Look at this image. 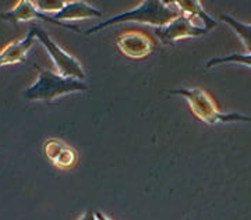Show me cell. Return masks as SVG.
<instances>
[{"mask_svg": "<svg viewBox=\"0 0 251 220\" xmlns=\"http://www.w3.org/2000/svg\"><path fill=\"white\" fill-rule=\"evenodd\" d=\"M221 21H224L225 24H227L233 29L234 34L240 38L244 49L247 50V53H251V24L242 23L229 14H221Z\"/></svg>", "mask_w": 251, "mask_h": 220, "instance_id": "obj_12", "label": "cell"}, {"mask_svg": "<svg viewBox=\"0 0 251 220\" xmlns=\"http://www.w3.org/2000/svg\"><path fill=\"white\" fill-rule=\"evenodd\" d=\"M95 215H97V219L98 220H112L110 218H108L105 213H102V212L99 211H95Z\"/></svg>", "mask_w": 251, "mask_h": 220, "instance_id": "obj_16", "label": "cell"}, {"mask_svg": "<svg viewBox=\"0 0 251 220\" xmlns=\"http://www.w3.org/2000/svg\"><path fill=\"white\" fill-rule=\"evenodd\" d=\"M116 46L123 56L131 59H143L155 50L152 39L140 31L122 32L116 38Z\"/></svg>", "mask_w": 251, "mask_h": 220, "instance_id": "obj_7", "label": "cell"}, {"mask_svg": "<svg viewBox=\"0 0 251 220\" xmlns=\"http://www.w3.org/2000/svg\"><path fill=\"white\" fill-rule=\"evenodd\" d=\"M34 4L41 13L48 14V16L49 14L54 16L56 13H59L64 7L66 1L64 0H36L34 1Z\"/></svg>", "mask_w": 251, "mask_h": 220, "instance_id": "obj_14", "label": "cell"}, {"mask_svg": "<svg viewBox=\"0 0 251 220\" xmlns=\"http://www.w3.org/2000/svg\"><path fill=\"white\" fill-rule=\"evenodd\" d=\"M80 220H98L97 219V215L94 211H87L82 213V216L80 218Z\"/></svg>", "mask_w": 251, "mask_h": 220, "instance_id": "obj_15", "label": "cell"}, {"mask_svg": "<svg viewBox=\"0 0 251 220\" xmlns=\"http://www.w3.org/2000/svg\"><path fill=\"white\" fill-rule=\"evenodd\" d=\"M209 31L205 26L197 25L194 21H191L186 16H181L175 18L171 21L168 25L156 28L155 29V35L158 36V39L163 45L175 44L176 41L180 39H186V38H197L208 34Z\"/></svg>", "mask_w": 251, "mask_h": 220, "instance_id": "obj_5", "label": "cell"}, {"mask_svg": "<svg viewBox=\"0 0 251 220\" xmlns=\"http://www.w3.org/2000/svg\"><path fill=\"white\" fill-rule=\"evenodd\" d=\"M31 29L35 34L36 41L45 48L46 53L50 56V59H52V62H53L59 75L66 77V78H74L84 81L85 71L82 69L78 59H75L73 54L67 53L62 46H59V45L56 44L53 39L48 35V32H45L39 25H32Z\"/></svg>", "mask_w": 251, "mask_h": 220, "instance_id": "obj_4", "label": "cell"}, {"mask_svg": "<svg viewBox=\"0 0 251 220\" xmlns=\"http://www.w3.org/2000/svg\"><path fill=\"white\" fill-rule=\"evenodd\" d=\"M36 38L32 29L28 31V34L23 39L11 41L1 50H0V67L13 66L18 63H24L27 60V54L32 45L35 44Z\"/></svg>", "mask_w": 251, "mask_h": 220, "instance_id": "obj_9", "label": "cell"}, {"mask_svg": "<svg viewBox=\"0 0 251 220\" xmlns=\"http://www.w3.org/2000/svg\"><path fill=\"white\" fill-rule=\"evenodd\" d=\"M173 4L176 6V9L179 10L181 16H186L191 21L201 20L202 26H205L208 31L215 28L216 24H218L215 20L204 10L201 1H198V0H176V1H173Z\"/></svg>", "mask_w": 251, "mask_h": 220, "instance_id": "obj_11", "label": "cell"}, {"mask_svg": "<svg viewBox=\"0 0 251 220\" xmlns=\"http://www.w3.org/2000/svg\"><path fill=\"white\" fill-rule=\"evenodd\" d=\"M0 18L3 21H9V23H14V24H18V23H28V21H44V23H50V24H54V25L62 26L64 29H70V31H74V32H80V29L75 25L56 21L52 16H48V14L41 13L35 7V4H34L32 0H20L13 9L6 11V13H1Z\"/></svg>", "mask_w": 251, "mask_h": 220, "instance_id": "obj_6", "label": "cell"}, {"mask_svg": "<svg viewBox=\"0 0 251 220\" xmlns=\"http://www.w3.org/2000/svg\"><path fill=\"white\" fill-rule=\"evenodd\" d=\"M169 94L179 95L187 100L191 113L201 120L202 123L215 125V124L229 123H251V116L242 113H224L218 109V105L212 97L202 88H181L173 89Z\"/></svg>", "mask_w": 251, "mask_h": 220, "instance_id": "obj_3", "label": "cell"}, {"mask_svg": "<svg viewBox=\"0 0 251 220\" xmlns=\"http://www.w3.org/2000/svg\"><path fill=\"white\" fill-rule=\"evenodd\" d=\"M52 17L56 21L66 23V21H75V20L100 18L103 17V13L84 0H70V1H66L64 7Z\"/></svg>", "mask_w": 251, "mask_h": 220, "instance_id": "obj_10", "label": "cell"}, {"mask_svg": "<svg viewBox=\"0 0 251 220\" xmlns=\"http://www.w3.org/2000/svg\"><path fill=\"white\" fill-rule=\"evenodd\" d=\"M221 64H240L251 69V53H232L222 57H212L205 63V69H212Z\"/></svg>", "mask_w": 251, "mask_h": 220, "instance_id": "obj_13", "label": "cell"}, {"mask_svg": "<svg viewBox=\"0 0 251 220\" xmlns=\"http://www.w3.org/2000/svg\"><path fill=\"white\" fill-rule=\"evenodd\" d=\"M38 78L24 91V98L32 102H53L59 98L87 91L88 85L80 79L66 78L46 69L35 66Z\"/></svg>", "mask_w": 251, "mask_h": 220, "instance_id": "obj_2", "label": "cell"}, {"mask_svg": "<svg viewBox=\"0 0 251 220\" xmlns=\"http://www.w3.org/2000/svg\"><path fill=\"white\" fill-rule=\"evenodd\" d=\"M44 153L54 168L60 170H72L78 160L77 150L57 138H50L44 144Z\"/></svg>", "mask_w": 251, "mask_h": 220, "instance_id": "obj_8", "label": "cell"}, {"mask_svg": "<svg viewBox=\"0 0 251 220\" xmlns=\"http://www.w3.org/2000/svg\"><path fill=\"white\" fill-rule=\"evenodd\" d=\"M180 16L179 10L173 4V1H162V0H143L137 7L130 11H125L116 16L106 18L105 21L99 23L97 25L91 26L84 34L92 35L106 29L108 26L123 23H135L143 25H151L155 28H162L168 25L171 21Z\"/></svg>", "mask_w": 251, "mask_h": 220, "instance_id": "obj_1", "label": "cell"}, {"mask_svg": "<svg viewBox=\"0 0 251 220\" xmlns=\"http://www.w3.org/2000/svg\"><path fill=\"white\" fill-rule=\"evenodd\" d=\"M184 220H190V218H188V216H187V218H186V219H184Z\"/></svg>", "mask_w": 251, "mask_h": 220, "instance_id": "obj_17", "label": "cell"}]
</instances>
